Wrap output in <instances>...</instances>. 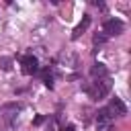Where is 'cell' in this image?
Returning a JSON list of instances; mask_svg holds the SVG:
<instances>
[{
	"label": "cell",
	"mask_w": 131,
	"mask_h": 131,
	"mask_svg": "<svg viewBox=\"0 0 131 131\" xmlns=\"http://www.w3.org/2000/svg\"><path fill=\"white\" fill-rule=\"evenodd\" d=\"M20 70H23L25 76H33V74L39 70V61H37V57H35V55H25L23 61H20Z\"/></svg>",
	"instance_id": "7a4b0ae2"
},
{
	"label": "cell",
	"mask_w": 131,
	"mask_h": 131,
	"mask_svg": "<svg viewBox=\"0 0 131 131\" xmlns=\"http://www.w3.org/2000/svg\"><path fill=\"white\" fill-rule=\"evenodd\" d=\"M16 113H18V104H4L2 108H0V121H4V123H10L14 117H16Z\"/></svg>",
	"instance_id": "277c9868"
},
{
	"label": "cell",
	"mask_w": 131,
	"mask_h": 131,
	"mask_svg": "<svg viewBox=\"0 0 131 131\" xmlns=\"http://www.w3.org/2000/svg\"><path fill=\"white\" fill-rule=\"evenodd\" d=\"M86 92L90 94L92 100H102L108 92H111V80L108 78H100L90 82V86H86Z\"/></svg>",
	"instance_id": "6da1fadb"
},
{
	"label": "cell",
	"mask_w": 131,
	"mask_h": 131,
	"mask_svg": "<svg viewBox=\"0 0 131 131\" xmlns=\"http://www.w3.org/2000/svg\"><path fill=\"white\" fill-rule=\"evenodd\" d=\"M0 68L2 70H10L12 68V59L10 57H0Z\"/></svg>",
	"instance_id": "ba28073f"
},
{
	"label": "cell",
	"mask_w": 131,
	"mask_h": 131,
	"mask_svg": "<svg viewBox=\"0 0 131 131\" xmlns=\"http://www.w3.org/2000/svg\"><path fill=\"white\" fill-rule=\"evenodd\" d=\"M41 123H43V117H41V115H39V117H35V125H41Z\"/></svg>",
	"instance_id": "30bf717a"
},
{
	"label": "cell",
	"mask_w": 131,
	"mask_h": 131,
	"mask_svg": "<svg viewBox=\"0 0 131 131\" xmlns=\"http://www.w3.org/2000/svg\"><path fill=\"white\" fill-rule=\"evenodd\" d=\"M61 131H74V127H72V125H68V127H63Z\"/></svg>",
	"instance_id": "8fae6325"
},
{
	"label": "cell",
	"mask_w": 131,
	"mask_h": 131,
	"mask_svg": "<svg viewBox=\"0 0 131 131\" xmlns=\"http://www.w3.org/2000/svg\"><path fill=\"white\" fill-rule=\"evenodd\" d=\"M88 27H90V16H88V14H84V16H82V20H80V25L72 31V39H78V37H80Z\"/></svg>",
	"instance_id": "8992f818"
},
{
	"label": "cell",
	"mask_w": 131,
	"mask_h": 131,
	"mask_svg": "<svg viewBox=\"0 0 131 131\" xmlns=\"http://www.w3.org/2000/svg\"><path fill=\"white\" fill-rule=\"evenodd\" d=\"M104 41H106V35H98V33L94 35V43H96V45H98V43H104Z\"/></svg>",
	"instance_id": "9c48e42d"
},
{
	"label": "cell",
	"mask_w": 131,
	"mask_h": 131,
	"mask_svg": "<svg viewBox=\"0 0 131 131\" xmlns=\"http://www.w3.org/2000/svg\"><path fill=\"white\" fill-rule=\"evenodd\" d=\"M123 31H125V25H123V20H119V18H111V20L104 23V33H106V37H108V35H121Z\"/></svg>",
	"instance_id": "3957f363"
},
{
	"label": "cell",
	"mask_w": 131,
	"mask_h": 131,
	"mask_svg": "<svg viewBox=\"0 0 131 131\" xmlns=\"http://www.w3.org/2000/svg\"><path fill=\"white\" fill-rule=\"evenodd\" d=\"M90 76H92L94 80H100V78H106V68H104L102 63H94V66L90 68Z\"/></svg>",
	"instance_id": "52a82bcc"
},
{
	"label": "cell",
	"mask_w": 131,
	"mask_h": 131,
	"mask_svg": "<svg viewBox=\"0 0 131 131\" xmlns=\"http://www.w3.org/2000/svg\"><path fill=\"white\" fill-rule=\"evenodd\" d=\"M108 111H111L113 115H121V117H123V115H127V106H125V102H123L121 98H117V96L111 100V106H108Z\"/></svg>",
	"instance_id": "5b68a950"
}]
</instances>
